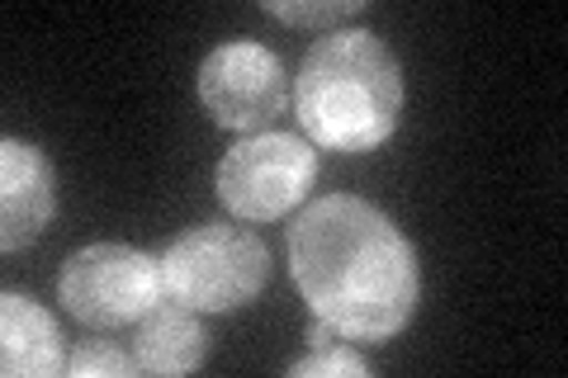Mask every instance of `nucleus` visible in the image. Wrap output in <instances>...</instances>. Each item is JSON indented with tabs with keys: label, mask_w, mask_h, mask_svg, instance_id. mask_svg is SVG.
<instances>
[{
	"label": "nucleus",
	"mask_w": 568,
	"mask_h": 378,
	"mask_svg": "<svg viewBox=\"0 0 568 378\" xmlns=\"http://www.w3.org/2000/svg\"><path fill=\"white\" fill-rule=\"evenodd\" d=\"M290 275L336 336L384 346L417 313L422 275L407 237L375 204L327 194L290 227Z\"/></svg>",
	"instance_id": "obj_1"
},
{
	"label": "nucleus",
	"mask_w": 568,
	"mask_h": 378,
	"mask_svg": "<svg viewBox=\"0 0 568 378\" xmlns=\"http://www.w3.org/2000/svg\"><path fill=\"white\" fill-rule=\"evenodd\" d=\"M304 133L327 152H375L403 114V71L369 29L323 33L294 81Z\"/></svg>",
	"instance_id": "obj_2"
},
{
	"label": "nucleus",
	"mask_w": 568,
	"mask_h": 378,
	"mask_svg": "<svg viewBox=\"0 0 568 378\" xmlns=\"http://www.w3.org/2000/svg\"><path fill=\"white\" fill-rule=\"evenodd\" d=\"M166 294L194 313H233L271 279V251L256 232L233 223H200L181 232L162 256Z\"/></svg>",
	"instance_id": "obj_3"
},
{
	"label": "nucleus",
	"mask_w": 568,
	"mask_h": 378,
	"mask_svg": "<svg viewBox=\"0 0 568 378\" xmlns=\"http://www.w3.org/2000/svg\"><path fill=\"white\" fill-rule=\"evenodd\" d=\"M62 303L67 313L85 321V327H133L166 298L162 260L148 251L123 246V242H95L81 246L77 256L62 265Z\"/></svg>",
	"instance_id": "obj_4"
},
{
	"label": "nucleus",
	"mask_w": 568,
	"mask_h": 378,
	"mask_svg": "<svg viewBox=\"0 0 568 378\" xmlns=\"http://www.w3.org/2000/svg\"><path fill=\"white\" fill-rule=\"evenodd\" d=\"M317 180V152L294 133H256L227 147L219 161V200L242 223H275L308 200Z\"/></svg>",
	"instance_id": "obj_5"
},
{
	"label": "nucleus",
	"mask_w": 568,
	"mask_h": 378,
	"mask_svg": "<svg viewBox=\"0 0 568 378\" xmlns=\"http://www.w3.org/2000/svg\"><path fill=\"white\" fill-rule=\"evenodd\" d=\"M200 100L219 129H265L290 100V81H284V62L265 43L233 39L209 48L200 62Z\"/></svg>",
	"instance_id": "obj_6"
},
{
	"label": "nucleus",
	"mask_w": 568,
	"mask_h": 378,
	"mask_svg": "<svg viewBox=\"0 0 568 378\" xmlns=\"http://www.w3.org/2000/svg\"><path fill=\"white\" fill-rule=\"evenodd\" d=\"M58 208V175L33 142H0V246L20 251L48 227Z\"/></svg>",
	"instance_id": "obj_7"
},
{
	"label": "nucleus",
	"mask_w": 568,
	"mask_h": 378,
	"mask_svg": "<svg viewBox=\"0 0 568 378\" xmlns=\"http://www.w3.org/2000/svg\"><path fill=\"white\" fill-rule=\"evenodd\" d=\"M62 331L43 303L29 294H6L0 298V369L10 378H48L67 369L62 355Z\"/></svg>",
	"instance_id": "obj_8"
},
{
	"label": "nucleus",
	"mask_w": 568,
	"mask_h": 378,
	"mask_svg": "<svg viewBox=\"0 0 568 378\" xmlns=\"http://www.w3.org/2000/svg\"><path fill=\"white\" fill-rule=\"evenodd\" d=\"M204 350H209V340L200 331V321H194V308H185V303H175V298L138 321L133 355L148 374H171V378L190 374L204 365Z\"/></svg>",
	"instance_id": "obj_9"
},
{
	"label": "nucleus",
	"mask_w": 568,
	"mask_h": 378,
	"mask_svg": "<svg viewBox=\"0 0 568 378\" xmlns=\"http://www.w3.org/2000/svg\"><path fill=\"white\" fill-rule=\"evenodd\" d=\"M133 369H142L138 365V355H123V350H114L110 340H81L77 350H71V359H67V374L71 378H91V374H110V378H123V374H133Z\"/></svg>",
	"instance_id": "obj_10"
},
{
	"label": "nucleus",
	"mask_w": 568,
	"mask_h": 378,
	"mask_svg": "<svg viewBox=\"0 0 568 378\" xmlns=\"http://www.w3.org/2000/svg\"><path fill=\"white\" fill-rule=\"evenodd\" d=\"M365 0H313V6H298V0H265V14H275V20L284 24H313V29H327L336 20H346V14H355Z\"/></svg>",
	"instance_id": "obj_11"
},
{
	"label": "nucleus",
	"mask_w": 568,
	"mask_h": 378,
	"mask_svg": "<svg viewBox=\"0 0 568 378\" xmlns=\"http://www.w3.org/2000/svg\"><path fill=\"white\" fill-rule=\"evenodd\" d=\"M290 374L294 378H304V374H323V378H332V374H346V378H365L369 374V365L355 350H346V346H317L313 355H304V359H294L290 365Z\"/></svg>",
	"instance_id": "obj_12"
},
{
	"label": "nucleus",
	"mask_w": 568,
	"mask_h": 378,
	"mask_svg": "<svg viewBox=\"0 0 568 378\" xmlns=\"http://www.w3.org/2000/svg\"><path fill=\"white\" fill-rule=\"evenodd\" d=\"M332 336H336V331L327 327V321H323V317H317V321H313V327H308V346H313V350H317V346H332Z\"/></svg>",
	"instance_id": "obj_13"
}]
</instances>
